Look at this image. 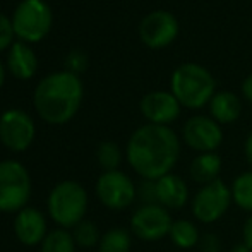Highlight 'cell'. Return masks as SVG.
Returning a JSON list of instances; mask_svg holds the SVG:
<instances>
[{
  "mask_svg": "<svg viewBox=\"0 0 252 252\" xmlns=\"http://www.w3.org/2000/svg\"><path fill=\"white\" fill-rule=\"evenodd\" d=\"M137 197L141 199V202L144 204H158L156 199V182L155 180H146L143 179L141 186L137 187Z\"/></svg>",
  "mask_w": 252,
  "mask_h": 252,
  "instance_id": "obj_27",
  "label": "cell"
},
{
  "mask_svg": "<svg viewBox=\"0 0 252 252\" xmlns=\"http://www.w3.org/2000/svg\"><path fill=\"white\" fill-rule=\"evenodd\" d=\"M170 91L182 106L199 110L209 105L216 93V81L204 65L196 62L180 63L172 72Z\"/></svg>",
  "mask_w": 252,
  "mask_h": 252,
  "instance_id": "obj_3",
  "label": "cell"
},
{
  "mask_svg": "<svg viewBox=\"0 0 252 252\" xmlns=\"http://www.w3.org/2000/svg\"><path fill=\"white\" fill-rule=\"evenodd\" d=\"M232 252H252V251L249 249V247L246 246V244L242 242V244H239V246H235V247H233Z\"/></svg>",
  "mask_w": 252,
  "mask_h": 252,
  "instance_id": "obj_32",
  "label": "cell"
},
{
  "mask_svg": "<svg viewBox=\"0 0 252 252\" xmlns=\"http://www.w3.org/2000/svg\"><path fill=\"white\" fill-rule=\"evenodd\" d=\"M14 28H12V19L0 12V52L9 50L14 45Z\"/></svg>",
  "mask_w": 252,
  "mask_h": 252,
  "instance_id": "obj_25",
  "label": "cell"
},
{
  "mask_svg": "<svg viewBox=\"0 0 252 252\" xmlns=\"http://www.w3.org/2000/svg\"><path fill=\"white\" fill-rule=\"evenodd\" d=\"M3 81H5V69H3L2 62H0V88H2Z\"/></svg>",
  "mask_w": 252,
  "mask_h": 252,
  "instance_id": "obj_33",
  "label": "cell"
},
{
  "mask_svg": "<svg viewBox=\"0 0 252 252\" xmlns=\"http://www.w3.org/2000/svg\"><path fill=\"white\" fill-rule=\"evenodd\" d=\"M190 179L196 184L206 186L215 180H218V175L221 172V156L218 153H201L199 156L192 159L190 163Z\"/></svg>",
  "mask_w": 252,
  "mask_h": 252,
  "instance_id": "obj_18",
  "label": "cell"
},
{
  "mask_svg": "<svg viewBox=\"0 0 252 252\" xmlns=\"http://www.w3.org/2000/svg\"><path fill=\"white\" fill-rule=\"evenodd\" d=\"M52 10L45 0H21L12 14L16 38L24 43H38L52 30Z\"/></svg>",
  "mask_w": 252,
  "mask_h": 252,
  "instance_id": "obj_6",
  "label": "cell"
},
{
  "mask_svg": "<svg viewBox=\"0 0 252 252\" xmlns=\"http://www.w3.org/2000/svg\"><path fill=\"white\" fill-rule=\"evenodd\" d=\"M96 158L103 172H113V170H119L120 163H122V151H120L119 144L113 141H103L98 146Z\"/></svg>",
  "mask_w": 252,
  "mask_h": 252,
  "instance_id": "obj_23",
  "label": "cell"
},
{
  "mask_svg": "<svg viewBox=\"0 0 252 252\" xmlns=\"http://www.w3.org/2000/svg\"><path fill=\"white\" fill-rule=\"evenodd\" d=\"M84 88L79 76L69 70L48 74L38 83L33 94L34 110L41 120L52 126L70 122L79 112Z\"/></svg>",
  "mask_w": 252,
  "mask_h": 252,
  "instance_id": "obj_2",
  "label": "cell"
},
{
  "mask_svg": "<svg viewBox=\"0 0 252 252\" xmlns=\"http://www.w3.org/2000/svg\"><path fill=\"white\" fill-rule=\"evenodd\" d=\"M47 209L59 228L72 230L84 220L88 211V192L76 180H62L50 190Z\"/></svg>",
  "mask_w": 252,
  "mask_h": 252,
  "instance_id": "obj_4",
  "label": "cell"
},
{
  "mask_svg": "<svg viewBox=\"0 0 252 252\" xmlns=\"http://www.w3.org/2000/svg\"><path fill=\"white\" fill-rule=\"evenodd\" d=\"M182 139L194 151L215 153L223 143V130L209 115H194L184 124Z\"/></svg>",
  "mask_w": 252,
  "mask_h": 252,
  "instance_id": "obj_12",
  "label": "cell"
},
{
  "mask_svg": "<svg viewBox=\"0 0 252 252\" xmlns=\"http://www.w3.org/2000/svg\"><path fill=\"white\" fill-rule=\"evenodd\" d=\"M7 67L16 79L28 81L38 70V57L33 48L24 41H14L7 55Z\"/></svg>",
  "mask_w": 252,
  "mask_h": 252,
  "instance_id": "obj_16",
  "label": "cell"
},
{
  "mask_svg": "<svg viewBox=\"0 0 252 252\" xmlns=\"http://www.w3.org/2000/svg\"><path fill=\"white\" fill-rule=\"evenodd\" d=\"M14 235L23 246H41L45 237L48 235L45 215L40 209L31 208V206L21 209L19 213H16V218H14Z\"/></svg>",
  "mask_w": 252,
  "mask_h": 252,
  "instance_id": "obj_14",
  "label": "cell"
},
{
  "mask_svg": "<svg viewBox=\"0 0 252 252\" xmlns=\"http://www.w3.org/2000/svg\"><path fill=\"white\" fill-rule=\"evenodd\" d=\"M170 240L180 249H192L199 242V230L189 220H177L173 221L172 228L168 233Z\"/></svg>",
  "mask_w": 252,
  "mask_h": 252,
  "instance_id": "obj_19",
  "label": "cell"
},
{
  "mask_svg": "<svg viewBox=\"0 0 252 252\" xmlns=\"http://www.w3.org/2000/svg\"><path fill=\"white\" fill-rule=\"evenodd\" d=\"M242 94H244V98H246L247 101L252 103V74H249V76L244 79V83H242Z\"/></svg>",
  "mask_w": 252,
  "mask_h": 252,
  "instance_id": "obj_30",
  "label": "cell"
},
{
  "mask_svg": "<svg viewBox=\"0 0 252 252\" xmlns=\"http://www.w3.org/2000/svg\"><path fill=\"white\" fill-rule=\"evenodd\" d=\"M233 202L244 211L252 213V172H244L233 180L232 186Z\"/></svg>",
  "mask_w": 252,
  "mask_h": 252,
  "instance_id": "obj_22",
  "label": "cell"
},
{
  "mask_svg": "<svg viewBox=\"0 0 252 252\" xmlns=\"http://www.w3.org/2000/svg\"><path fill=\"white\" fill-rule=\"evenodd\" d=\"M242 235H244V244H246V246L252 251V215H251V218L246 221V225H244Z\"/></svg>",
  "mask_w": 252,
  "mask_h": 252,
  "instance_id": "obj_29",
  "label": "cell"
},
{
  "mask_svg": "<svg viewBox=\"0 0 252 252\" xmlns=\"http://www.w3.org/2000/svg\"><path fill=\"white\" fill-rule=\"evenodd\" d=\"M36 126L30 113L19 108H10L0 115V143L7 150L23 153L33 144Z\"/></svg>",
  "mask_w": 252,
  "mask_h": 252,
  "instance_id": "obj_7",
  "label": "cell"
},
{
  "mask_svg": "<svg viewBox=\"0 0 252 252\" xmlns=\"http://www.w3.org/2000/svg\"><path fill=\"white\" fill-rule=\"evenodd\" d=\"M202 252H220V239L215 233H206L204 237L199 240Z\"/></svg>",
  "mask_w": 252,
  "mask_h": 252,
  "instance_id": "obj_28",
  "label": "cell"
},
{
  "mask_svg": "<svg viewBox=\"0 0 252 252\" xmlns=\"http://www.w3.org/2000/svg\"><path fill=\"white\" fill-rule=\"evenodd\" d=\"M72 237H74V240H76L77 246L86 247V249L98 246L101 240L100 230H98V226L94 225L93 221H90V220H83L79 225L74 226Z\"/></svg>",
  "mask_w": 252,
  "mask_h": 252,
  "instance_id": "obj_24",
  "label": "cell"
},
{
  "mask_svg": "<svg viewBox=\"0 0 252 252\" xmlns=\"http://www.w3.org/2000/svg\"><path fill=\"white\" fill-rule=\"evenodd\" d=\"M209 117L215 119L220 126L233 124L240 117L242 103L232 91H216L209 101Z\"/></svg>",
  "mask_w": 252,
  "mask_h": 252,
  "instance_id": "obj_17",
  "label": "cell"
},
{
  "mask_svg": "<svg viewBox=\"0 0 252 252\" xmlns=\"http://www.w3.org/2000/svg\"><path fill=\"white\" fill-rule=\"evenodd\" d=\"M139 108L148 124L155 126H170L180 115L182 105L179 103L172 91H150L143 96Z\"/></svg>",
  "mask_w": 252,
  "mask_h": 252,
  "instance_id": "obj_13",
  "label": "cell"
},
{
  "mask_svg": "<svg viewBox=\"0 0 252 252\" xmlns=\"http://www.w3.org/2000/svg\"><path fill=\"white\" fill-rule=\"evenodd\" d=\"M173 221L168 209L159 204H144L130 218V232L144 242H156L170 233Z\"/></svg>",
  "mask_w": 252,
  "mask_h": 252,
  "instance_id": "obj_10",
  "label": "cell"
},
{
  "mask_svg": "<svg viewBox=\"0 0 252 252\" xmlns=\"http://www.w3.org/2000/svg\"><path fill=\"white\" fill-rule=\"evenodd\" d=\"M67 70L72 74H81L88 69V55L83 50H70L65 57Z\"/></svg>",
  "mask_w": 252,
  "mask_h": 252,
  "instance_id": "obj_26",
  "label": "cell"
},
{
  "mask_svg": "<svg viewBox=\"0 0 252 252\" xmlns=\"http://www.w3.org/2000/svg\"><path fill=\"white\" fill-rule=\"evenodd\" d=\"M126 153L127 161L137 175L158 180L172 173L179 161L180 139L172 127L144 124L134 130Z\"/></svg>",
  "mask_w": 252,
  "mask_h": 252,
  "instance_id": "obj_1",
  "label": "cell"
},
{
  "mask_svg": "<svg viewBox=\"0 0 252 252\" xmlns=\"http://www.w3.org/2000/svg\"><path fill=\"white\" fill-rule=\"evenodd\" d=\"M76 240L72 232L65 228H55L48 232L40 246V252H76Z\"/></svg>",
  "mask_w": 252,
  "mask_h": 252,
  "instance_id": "obj_20",
  "label": "cell"
},
{
  "mask_svg": "<svg viewBox=\"0 0 252 252\" xmlns=\"http://www.w3.org/2000/svg\"><path fill=\"white\" fill-rule=\"evenodd\" d=\"M45 2H47V0H45Z\"/></svg>",
  "mask_w": 252,
  "mask_h": 252,
  "instance_id": "obj_34",
  "label": "cell"
},
{
  "mask_svg": "<svg viewBox=\"0 0 252 252\" xmlns=\"http://www.w3.org/2000/svg\"><path fill=\"white\" fill-rule=\"evenodd\" d=\"M132 237L126 228H112L101 235L98 252H129Z\"/></svg>",
  "mask_w": 252,
  "mask_h": 252,
  "instance_id": "obj_21",
  "label": "cell"
},
{
  "mask_svg": "<svg viewBox=\"0 0 252 252\" xmlns=\"http://www.w3.org/2000/svg\"><path fill=\"white\" fill-rule=\"evenodd\" d=\"M96 196L105 208L120 211L134 202L137 197V187L132 179L120 170L103 172L96 182Z\"/></svg>",
  "mask_w": 252,
  "mask_h": 252,
  "instance_id": "obj_8",
  "label": "cell"
},
{
  "mask_svg": "<svg viewBox=\"0 0 252 252\" xmlns=\"http://www.w3.org/2000/svg\"><path fill=\"white\" fill-rule=\"evenodd\" d=\"M31 175L17 159L0 161V213H19L30 202Z\"/></svg>",
  "mask_w": 252,
  "mask_h": 252,
  "instance_id": "obj_5",
  "label": "cell"
},
{
  "mask_svg": "<svg viewBox=\"0 0 252 252\" xmlns=\"http://www.w3.org/2000/svg\"><path fill=\"white\" fill-rule=\"evenodd\" d=\"M180 33L177 17L168 10H153L139 23V38L151 50H161L172 45Z\"/></svg>",
  "mask_w": 252,
  "mask_h": 252,
  "instance_id": "obj_9",
  "label": "cell"
},
{
  "mask_svg": "<svg viewBox=\"0 0 252 252\" xmlns=\"http://www.w3.org/2000/svg\"><path fill=\"white\" fill-rule=\"evenodd\" d=\"M158 204L166 209H180L189 199V187L179 175H168L155 180Z\"/></svg>",
  "mask_w": 252,
  "mask_h": 252,
  "instance_id": "obj_15",
  "label": "cell"
},
{
  "mask_svg": "<svg viewBox=\"0 0 252 252\" xmlns=\"http://www.w3.org/2000/svg\"><path fill=\"white\" fill-rule=\"evenodd\" d=\"M232 201V189L218 179L199 189L192 201V215L201 223H213L228 211Z\"/></svg>",
  "mask_w": 252,
  "mask_h": 252,
  "instance_id": "obj_11",
  "label": "cell"
},
{
  "mask_svg": "<svg viewBox=\"0 0 252 252\" xmlns=\"http://www.w3.org/2000/svg\"><path fill=\"white\" fill-rule=\"evenodd\" d=\"M244 151H246V158H247V163L251 165L252 168V132L247 136L246 139V146H244Z\"/></svg>",
  "mask_w": 252,
  "mask_h": 252,
  "instance_id": "obj_31",
  "label": "cell"
}]
</instances>
